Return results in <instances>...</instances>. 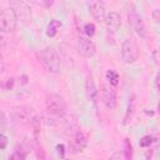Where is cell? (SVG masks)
I'll return each instance as SVG.
<instances>
[{"mask_svg":"<svg viewBox=\"0 0 160 160\" xmlns=\"http://www.w3.org/2000/svg\"><path fill=\"white\" fill-rule=\"evenodd\" d=\"M39 60L48 72L50 74L60 72V69H61L60 56L52 46H46L41 49L39 52Z\"/></svg>","mask_w":160,"mask_h":160,"instance_id":"cell-1","label":"cell"},{"mask_svg":"<svg viewBox=\"0 0 160 160\" xmlns=\"http://www.w3.org/2000/svg\"><path fill=\"white\" fill-rule=\"evenodd\" d=\"M126 15H128V21L130 28L140 36V38H146L148 36V30L145 26V22L141 18V15L138 12L136 6L132 2H126Z\"/></svg>","mask_w":160,"mask_h":160,"instance_id":"cell-2","label":"cell"},{"mask_svg":"<svg viewBox=\"0 0 160 160\" xmlns=\"http://www.w3.org/2000/svg\"><path fill=\"white\" fill-rule=\"evenodd\" d=\"M18 19L15 12L10 8H5L0 10V32L10 34L16 30Z\"/></svg>","mask_w":160,"mask_h":160,"instance_id":"cell-3","label":"cell"},{"mask_svg":"<svg viewBox=\"0 0 160 160\" xmlns=\"http://www.w3.org/2000/svg\"><path fill=\"white\" fill-rule=\"evenodd\" d=\"M45 106L49 114L55 115V116H62L65 110H66V102L64 98L59 94H50L46 98Z\"/></svg>","mask_w":160,"mask_h":160,"instance_id":"cell-4","label":"cell"},{"mask_svg":"<svg viewBox=\"0 0 160 160\" xmlns=\"http://www.w3.org/2000/svg\"><path fill=\"white\" fill-rule=\"evenodd\" d=\"M121 58H122L124 62H126L129 65L136 62V60L139 59L138 45L132 38H128L126 40H124V42L121 45Z\"/></svg>","mask_w":160,"mask_h":160,"instance_id":"cell-5","label":"cell"},{"mask_svg":"<svg viewBox=\"0 0 160 160\" xmlns=\"http://www.w3.org/2000/svg\"><path fill=\"white\" fill-rule=\"evenodd\" d=\"M76 49H78V52L85 59L92 58L96 52V46L94 41L90 38H86L85 35H81V34H79L76 38Z\"/></svg>","mask_w":160,"mask_h":160,"instance_id":"cell-6","label":"cell"},{"mask_svg":"<svg viewBox=\"0 0 160 160\" xmlns=\"http://www.w3.org/2000/svg\"><path fill=\"white\" fill-rule=\"evenodd\" d=\"M100 98L104 104V106L109 110H112L116 108L118 104V98H116V91L114 88H111L109 84H102L100 88Z\"/></svg>","mask_w":160,"mask_h":160,"instance_id":"cell-7","label":"cell"},{"mask_svg":"<svg viewBox=\"0 0 160 160\" xmlns=\"http://www.w3.org/2000/svg\"><path fill=\"white\" fill-rule=\"evenodd\" d=\"M16 15V19L18 20H28L29 18H31V9L30 6L24 2V1H11L10 2V6H9Z\"/></svg>","mask_w":160,"mask_h":160,"instance_id":"cell-8","label":"cell"},{"mask_svg":"<svg viewBox=\"0 0 160 160\" xmlns=\"http://www.w3.org/2000/svg\"><path fill=\"white\" fill-rule=\"evenodd\" d=\"M35 109L30 105H21L14 109V116L18 121L29 122L35 118Z\"/></svg>","mask_w":160,"mask_h":160,"instance_id":"cell-9","label":"cell"},{"mask_svg":"<svg viewBox=\"0 0 160 160\" xmlns=\"http://www.w3.org/2000/svg\"><path fill=\"white\" fill-rule=\"evenodd\" d=\"M85 94L88 100L94 105V108H98L99 101V90L96 88V84L91 76H88L85 80Z\"/></svg>","mask_w":160,"mask_h":160,"instance_id":"cell-10","label":"cell"},{"mask_svg":"<svg viewBox=\"0 0 160 160\" xmlns=\"http://www.w3.org/2000/svg\"><path fill=\"white\" fill-rule=\"evenodd\" d=\"M88 145V140H86V136L84 135L82 131L78 130L70 139L69 141V146H70V150L72 152H81Z\"/></svg>","mask_w":160,"mask_h":160,"instance_id":"cell-11","label":"cell"},{"mask_svg":"<svg viewBox=\"0 0 160 160\" xmlns=\"http://www.w3.org/2000/svg\"><path fill=\"white\" fill-rule=\"evenodd\" d=\"M104 24H105V28H106L108 32L115 34V32L119 30L120 25H121L120 14L116 12V11H110L109 14H106L105 20H104Z\"/></svg>","mask_w":160,"mask_h":160,"instance_id":"cell-12","label":"cell"},{"mask_svg":"<svg viewBox=\"0 0 160 160\" xmlns=\"http://www.w3.org/2000/svg\"><path fill=\"white\" fill-rule=\"evenodd\" d=\"M89 9H90V14L94 18V20H96L98 22H104L105 16H106V9L102 1H92L89 5Z\"/></svg>","mask_w":160,"mask_h":160,"instance_id":"cell-13","label":"cell"},{"mask_svg":"<svg viewBox=\"0 0 160 160\" xmlns=\"http://www.w3.org/2000/svg\"><path fill=\"white\" fill-rule=\"evenodd\" d=\"M60 28H61V22L56 19H51L50 22L48 24V28H46V36L48 38H54L59 32Z\"/></svg>","mask_w":160,"mask_h":160,"instance_id":"cell-14","label":"cell"},{"mask_svg":"<svg viewBox=\"0 0 160 160\" xmlns=\"http://www.w3.org/2000/svg\"><path fill=\"white\" fill-rule=\"evenodd\" d=\"M105 79L111 88H116L120 84V75L115 70H108L105 74Z\"/></svg>","mask_w":160,"mask_h":160,"instance_id":"cell-15","label":"cell"},{"mask_svg":"<svg viewBox=\"0 0 160 160\" xmlns=\"http://www.w3.org/2000/svg\"><path fill=\"white\" fill-rule=\"evenodd\" d=\"M82 30H84V35H85L86 38H90V39H91V38L95 35V32H96V26H95L92 22H86V24L84 25Z\"/></svg>","mask_w":160,"mask_h":160,"instance_id":"cell-16","label":"cell"},{"mask_svg":"<svg viewBox=\"0 0 160 160\" xmlns=\"http://www.w3.org/2000/svg\"><path fill=\"white\" fill-rule=\"evenodd\" d=\"M25 156H26V151L22 150L21 148H18L10 156L8 160H25Z\"/></svg>","mask_w":160,"mask_h":160,"instance_id":"cell-17","label":"cell"},{"mask_svg":"<svg viewBox=\"0 0 160 160\" xmlns=\"http://www.w3.org/2000/svg\"><path fill=\"white\" fill-rule=\"evenodd\" d=\"M154 141H155V138H154L152 135H144V136L140 139L139 145H140L141 148H150V145H151Z\"/></svg>","mask_w":160,"mask_h":160,"instance_id":"cell-18","label":"cell"},{"mask_svg":"<svg viewBox=\"0 0 160 160\" xmlns=\"http://www.w3.org/2000/svg\"><path fill=\"white\" fill-rule=\"evenodd\" d=\"M6 128H8V119H6V115H5L4 111L0 110V134H5Z\"/></svg>","mask_w":160,"mask_h":160,"instance_id":"cell-19","label":"cell"},{"mask_svg":"<svg viewBox=\"0 0 160 160\" xmlns=\"http://www.w3.org/2000/svg\"><path fill=\"white\" fill-rule=\"evenodd\" d=\"M109 160H126V158L122 151H116L109 158Z\"/></svg>","mask_w":160,"mask_h":160,"instance_id":"cell-20","label":"cell"},{"mask_svg":"<svg viewBox=\"0 0 160 160\" xmlns=\"http://www.w3.org/2000/svg\"><path fill=\"white\" fill-rule=\"evenodd\" d=\"M8 142H9L8 136H6L5 134H0V149H1V150H4V149L8 146Z\"/></svg>","mask_w":160,"mask_h":160,"instance_id":"cell-21","label":"cell"},{"mask_svg":"<svg viewBox=\"0 0 160 160\" xmlns=\"http://www.w3.org/2000/svg\"><path fill=\"white\" fill-rule=\"evenodd\" d=\"M56 150H58L59 156H60L61 159H64V154H65V148H64V145H62V144H58V145H56Z\"/></svg>","mask_w":160,"mask_h":160,"instance_id":"cell-22","label":"cell"},{"mask_svg":"<svg viewBox=\"0 0 160 160\" xmlns=\"http://www.w3.org/2000/svg\"><path fill=\"white\" fill-rule=\"evenodd\" d=\"M151 16H152V19H154L155 22H159V21H160V9H155V10L152 11Z\"/></svg>","mask_w":160,"mask_h":160,"instance_id":"cell-23","label":"cell"},{"mask_svg":"<svg viewBox=\"0 0 160 160\" xmlns=\"http://www.w3.org/2000/svg\"><path fill=\"white\" fill-rule=\"evenodd\" d=\"M132 104H134V99H131L130 101H129V108H128V111H132ZM128 119H129V112H126V116H125V119H124V124H126L128 122Z\"/></svg>","mask_w":160,"mask_h":160,"instance_id":"cell-24","label":"cell"},{"mask_svg":"<svg viewBox=\"0 0 160 160\" xmlns=\"http://www.w3.org/2000/svg\"><path fill=\"white\" fill-rule=\"evenodd\" d=\"M6 42H8V36H6V34H2V32H0V46L5 45Z\"/></svg>","mask_w":160,"mask_h":160,"instance_id":"cell-25","label":"cell"},{"mask_svg":"<svg viewBox=\"0 0 160 160\" xmlns=\"http://www.w3.org/2000/svg\"><path fill=\"white\" fill-rule=\"evenodd\" d=\"M5 71V64H4V59H2V55L0 54V76L2 75V72Z\"/></svg>","mask_w":160,"mask_h":160,"instance_id":"cell-26","label":"cell"},{"mask_svg":"<svg viewBox=\"0 0 160 160\" xmlns=\"http://www.w3.org/2000/svg\"><path fill=\"white\" fill-rule=\"evenodd\" d=\"M154 86H155V90H159V72L155 75V79H154Z\"/></svg>","mask_w":160,"mask_h":160,"instance_id":"cell-27","label":"cell"}]
</instances>
